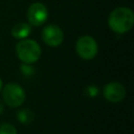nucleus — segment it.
I'll return each mask as SVG.
<instances>
[{"label":"nucleus","mask_w":134,"mask_h":134,"mask_svg":"<svg viewBox=\"0 0 134 134\" xmlns=\"http://www.w3.org/2000/svg\"><path fill=\"white\" fill-rule=\"evenodd\" d=\"M134 25V12L128 6H119L114 8L108 17L109 28L117 34L124 35L132 29Z\"/></svg>","instance_id":"nucleus-1"},{"label":"nucleus","mask_w":134,"mask_h":134,"mask_svg":"<svg viewBox=\"0 0 134 134\" xmlns=\"http://www.w3.org/2000/svg\"><path fill=\"white\" fill-rule=\"evenodd\" d=\"M15 51L17 58L24 64H35L42 55V49L40 44L32 39L19 40L16 43Z\"/></svg>","instance_id":"nucleus-2"},{"label":"nucleus","mask_w":134,"mask_h":134,"mask_svg":"<svg viewBox=\"0 0 134 134\" xmlns=\"http://www.w3.org/2000/svg\"><path fill=\"white\" fill-rule=\"evenodd\" d=\"M0 93H1L2 102L4 103V105L10 108L21 107L26 99L25 90L21 85L15 82H9L6 85H4Z\"/></svg>","instance_id":"nucleus-3"},{"label":"nucleus","mask_w":134,"mask_h":134,"mask_svg":"<svg viewBox=\"0 0 134 134\" xmlns=\"http://www.w3.org/2000/svg\"><path fill=\"white\" fill-rule=\"evenodd\" d=\"M74 48L76 54L85 61L93 60L98 52V44L96 40L89 35L81 36L76 40Z\"/></svg>","instance_id":"nucleus-4"},{"label":"nucleus","mask_w":134,"mask_h":134,"mask_svg":"<svg viewBox=\"0 0 134 134\" xmlns=\"http://www.w3.org/2000/svg\"><path fill=\"white\" fill-rule=\"evenodd\" d=\"M49 12L45 4L42 2H34L27 8L26 17L27 22L34 27L42 26L48 19Z\"/></svg>","instance_id":"nucleus-5"},{"label":"nucleus","mask_w":134,"mask_h":134,"mask_svg":"<svg viewBox=\"0 0 134 134\" xmlns=\"http://www.w3.org/2000/svg\"><path fill=\"white\" fill-rule=\"evenodd\" d=\"M41 39L47 46L58 47L64 41V32L58 24L49 23L42 28Z\"/></svg>","instance_id":"nucleus-6"},{"label":"nucleus","mask_w":134,"mask_h":134,"mask_svg":"<svg viewBox=\"0 0 134 134\" xmlns=\"http://www.w3.org/2000/svg\"><path fill=\"white\" fill-rule=\"evenodd\" d=\"M102 94L104 98L110 103H120L126 97V88L125 86L116 81H112L107 83L102 90Z\"/></svg>","instance_id":"nucleus-7"},{"label":"nucleus","mask_w":134,"mask_h":134,"mask_svg":"<svg viewBox=\"0 0 134 134\" xmlns=\"http://www.w3.org/2000/svg\"><path fill=\"white\" fill-rule=\"evenodd\" d=\"M31 30H32V26L28 22H18L15 25H13L10 29V34L13 38L19 41V40L27 39L30 36Z\"/></svg>","instance_id":"nucleus-8"},{"label":"nucleus","mask_w":134,"mask_h":134,"mask_svg":"<svg viewBox=\"0 0 134 134\" xmlns=\"http://www.w3.org/2000/svg\"><path fill=\"white\" fill-rule=\"evenodd\" d=\"M16 118L22 125H30L35 119V113L28 108H22L17 111Z\"/></svg>","instance_id":"nucleus-9"},{"label":"nucleus","mask_w":134,"mask_h":134,"mask_svg":"<svg viewBox=\"0 0 134 134\" xmlns=\"http://www.w3.org/2000/svg\"><path fill=\"white\" fill-rule=\"evenodd\" d=\"M0 134H18V132L13 124L0 122Z\"/></svg>","instance_id":"nucleus-10"},{"label":"nucleus","mask_w":134,"mask_h":134,"mask_svg":"<svg viewBox=\"0 0 134 134\" xmlns=\"http://www.w3.org/2000/svg\"><path fill=\"white\" fill-rule=\"evenodd\" d=\"M20 71H21V73H22L24 76H26V77H31V76L35 74V72H36V70H35V68L32 67L31 64H24V63L21 64V66H20Z\"/></svg>","instance_id":"nucleus-11"},{"label":"nucleus","mask_w":134,"mask_h":134,"mask_svg":"<svg viewBox=\"0 0 134 134\" xmlns=\"http://www.w3.org/2000/svg\"><path fill=\"white\" fill-rule=\"evenodd\" d=\"M84 93H85L88 97L94 98V97H96V96L98 95L99 90H98V87H97V86H95L94 84H90V85H88V86L85 87Z\"/></svg>","instance_id":"nucleus-12"},{"label":"nucleus","mask_w":134,"mask_h":134,"mask_svg":"<svg viewBox=\"0 0 134 134\" xmlns=\"http://www.w3.org/2000/svg\"><path fill=\"white\" fill-rule=\"evenodd\" d=\"M4 112V103L2 102V99H0V115Z\"/></svg>","instance_id":"nucleus-13"},{"label":"nucleus","mask_w":134,"mask_h":134,"mask_svg":"<svg viewBox=\"0 0 134 134\" xmlns=\"http://www.w3.org/2000/svg\"><path fill=\"white\" fill-rule=\"evenodd\" d=\"M2 87H3V82H2V79L0 77V92L2 90Z\"/></svg>","instance_id":"nucleus-14"}]
</instances>
